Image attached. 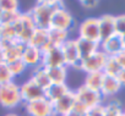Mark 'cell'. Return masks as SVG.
Wrapping results in <instances>:
<instances>
[{
  "label": "cell",
  "instance_id": "1",
  "mask_svg": "<svg viewBox=\"0 0 125 116\" xmlns=\"http://www.w3.org/2000/svg\"><path fill=\"white\" fill-rule=\"evenodd\" d=\"M62 4L60 1L55 0H44V1L37 3L30 12L34 25L37 28H43V29H49L50 27V21L53 17V14L61 8Z\"/></svg>",
  "mask_w": 125,
  "mask_h": 116
},
{
  "label": "cell",
  "instance_id": "2",
  "mask_svg": "<svg viewBox=\"0 0 125 116\" xmlns=\"http://www.w3.org/2000/svg\"><path fill=\"white\" fill-rule=\"evenodd\" d=\"M16 36H17V40H20L23 44H28L33 32L36 31V25L30 15V12H20L19 17L16 18V21L12 23Z\"/></svg>",
  "mask_w": 125,
  "mask_h": 116
},
{
  "label": "cell",
  "instance_id": "3",
  "mask_svg": "<svg viewBox=\"0 0 125 116\" xmlns=\"http://www.w3.org/2000/svg\"><path fill=\"white\" fill-rule=\"evenodd\" d=\"M21 103L22 99L20 94V86H17L14 81L4 86H0V105L1 106L6 109H12Z\"/></svg>",
  "mask_w": 125,
  "mask_h": 116
},
{
  "label": "cell",
  "instance_id": "4",
  "mask_svg": "<svg viewBox=\"0 0 125 116\" xmlns=\"http://www.w3.org/2000/svg\"><path fill=\"white\" fill-rule=\"evenodd\" d=\"M75 95H76V101L77 104L82 105L85 109H91V107H94L97 105H101L102 104V94L101 92H97V90H93L86 86H80L79 89L75 92Z\"/></svg>",
  "mask_w": 125,
  "mask_h": 116
},
{
  "label": "cell",
  "instance_id": "5",
  "mask_svg": "<svg viewBox=\"0 0 125 116\" xmlns=\"http://www.w3.org/2000/svg\"><path fill=\"white\" fill-rule=\"evenodd\" d=\"M73 25H74V17H73V15L69 12V10H66L64 6H61V8H59L53 14L49 29H56V31L69 32L71 29Z\"/></svg>",
  "mask_w": 125,
  "mask_h": 116
},
{
  "label": "cell",
  "instance_id": "6",
  "mask_svg": "<svg viewBox=\"0 0 125 116\" xmlns=\"http://www.w3.org/2000/svg\"><path fill=\"white\" fill-rule=\"evenodd\" d=\"M42 67L52 69L59 66H66L64 55L61 51V46H50L42 53Z\"/></svg>",
  "mask_w": 125,
  "mask_h": 116
},
{
  "label": "cell",
  "instance_id": "7",
  "mask_svg": "<svg viewBox=\"0 0 125 116\" xmlns=\"http://www.w3.org/2000/svg\"><path fill=\"white\" fill-rule=\"evenodd\" d=\"M79 38H83V39L101 43L98 18L88 17L85 21H82L79 26Z\"/></svg>",
  "mask_w": 125,
  "mask_h": 116
},
{
  "label": "cell",
  "instance_id": "8",
  "mask_svg": "<svg viewBox=\"0 0 125 116\" xmlns=\"http://www.w3.org/2000/svg\"><path fill=\"white\" fill-rule=\"evenodd\" d=\"M107 59H108V56L99 49L97 53H94L90 57L82 60V71L86 75L92 73V72H103Z\"/></svg>",
  "mask_w": 125,
  "mask_h": 116
},
{
  "label": "cell",
  "instance_id": "9",
  "mask_svg": "<svg viewBox=\"0 0 125 116\" xmlns=\"http://www.w3.org/2000/svg\"><path fill=\"white\" fill-rule=\"evenodd\" d=\"M20 94L23 103H31L44 98V89L38 87L33 81L27 80L20 86Z\"/></svg>",
  "mask_w": 125,
  "mask_h": 116
},
{
  "label": "cell",
  "instance_id": "10",
  "mask_svg": "<svg viewBox=\"0 0 125 116\" xmlns=\"http://www.w3.org/2000/svg\"><path fill=\"white\" fill-rule=\"evenodd\" d=\"M75 105H76V95L75 92L70 89L62 98L53 103L54 116H65L74 109Z\"/></svg>",
  "mask_w": 125,
  "mask_h": 116
},
{
  "label": "cell",
  "instance_id": "11",
  "mask_svg": "<svg viewBox=\"0 0 125 116\" xmlns=\"http://www.w3.org/2000/svg\"><path fill=\"white\" fill-rule=\"evenodd\" d=\"M26 111L30 116H54L53 104L45 98L27 103Z\"/></svg>",
  "mask_w": 125,
  "mask_h": 116
},
{
  "label": "cell",
  "instance_id": "12",
  "mask_svg": "<svg viewBox=\"0 0 125 116\" xmlns=\"http://www.w3.org/2000/svg\"><path fill=\"white\" fill-rule=\"evenodd\" d=\"M0 46L4 53L5 62H9L16 59H21L25 44L20 40H0Z\"/></svg>",
  "mask_w": 125,
  "mask_h": 116
},
{
  "label": "cell",
  "instance_id": "13",
  "mask_svg": "<svg viewBox=\"0 0 125 116\" xmlns=\"http://www.w3.org/2000/svg\"><path fill=\"white\" fill-rule=\"evenodd\" d=\"M22 61L26 64L27 67H39L42 64V51L30 44H25L22 55H21Z\"/></svg>",
  "mask_w": 125,
  "mask_h": 116
},
{
  "label": "cell",
  "instance_id": "14",
  "mask_svg": "<svg viewBox=\"0 0 125 116\" xmlns=\"http://www.w3.org/2000/svg\"><path fill=\"white\" fill-rule=\"evenodd\" d=\"M61 51H62V55H64L65 65L68 67H71L76 61L81 59L79 54V49H77V44H76V39H68L61 45Z\"/></svg>",
  "mask_w": 125,
  "mask_h": 116
},
{
  "label": "cell",
  "instance_id": "15",
  "mask_svg": "<svg viewBox=\"0 0 125 116\" xmlns=\"http://www.w3.org/2000/svg\"><path fill=\"white\" fill-rule=\"evenodd\" d=\"M98 26H99V36L101 42L113 37L115 34V16L113 15H102L98 17Z\"/></svg>",
  "mask_w": 125,
  "mask_h": 116
},
{
  "label": "cell",
  "instance_id": "16",
  "mask_svg": "<svg viewBox=\"0 0 125 116\" xmlns=\"http://www.w3.org/2000/svg\"><path fill=\"white\" fill-rule=\"evenodd\" d=\"M99 45H101V50L107 56H116V55H119L124 50L121 37L120 36H116V34H114L113 37H110V38L101 42Z\"/></svg>",
  "mask_w": 125,
  "mask_h": 116
},
{
  "label": "cell",
  "instance_id": "17",
  "mask_svg": "<svg viewBox=\"0 0 125 116\" xmlns=\"http://www.w3.org/2000/svg\"><path fill=\"white\" fill-rule=\"evenodd\" d=\"M28 44L39 49L42 53L44 50H47L48 48H50V45H49V29L36 28V31L33 32Z\"/></svg>",
  "mask_w": 125,
  "mask_h": 116
},
{
  "label": "cell",
  "instance_id": "18",
  "mask_svg": "<svg viewBox=\"0 0 125 116\" xmlns=\"http://www.w3.org/2000/svg\"><path fill=\"white\" fill-rule=\"evenodd\" d=\"M76 44H77L80 57L82 60L90 57L91 55H93L101 49V45L98 42H92V40L83 39V38H76Z\"/></svg>",
  "mask_w": 125,
  "mask_h": 116
},
{
  "label": "cell",
  "instance_id": "19",
  "mask_svg": "<svg viewBox=\"0 0 125 116\" xmlns=\"http://www.w3.org/2000/svg\"><path fill=\"white\" fill-rule=\"evenodd\" d=\"M69 90H70V89H69V86H68L66 83H64V84H55V83H52V84L44 90V98L53 104V103H55L56 100H59L60 98H62Z\"/></svg>",
  "mask_w": 125,
  "mask_h": 116
},
{
  "label": "cell",
  "instance_id": "20",
  "mask_svg": "<svg viewBox=\"0 0 125 116\" xmlns=\"http://www.w3.org/2000/svg\"><path fill=\"white\" fill-rule=\"evenodd\" d=\"M120 89H121V84H120L118 77H113V76H107V75H104L103 84H102V88H101V94H102V97H113V95H115Z\"/></svg>",
  "mask_w": 125,
  "mask_h": 116
},
{
  "label": "cell",
  "instance_id": "21",
  "mask_svg": "<svg viewBox=\"0 0 125 116\" xmlns=\"http://www.w3.org/2000/svg\"><path fill=\"white\" fill-rule=\"evenodd\" d=\"M48 77L52 83L55 84H64L68 80V66H59V67H52L45 69Z\"/></svg>",
  "mask_w": 125,
  "mask_h": 116
},
{
  "label": "cell",
  "instance_id": "22",
  "mask_svg": "<svg viewBox=\"0 0 125 116\" xmlns=\"http://www.w3.org/2000/svg\"><path fill=\"white\" fill-rule=\"evenodd\" d=\"M30 80L33 81L38 87H41V88L44 89V90L52 84V82H50V80H49V77H48L47 70H45L44 67H42V66L34 69V71L32 72V76H31Z\"/></svg>",
  "mask_w": 125,
  "mask_h": 116
},
{
  "label": "cell",
  "instance_id": "23",
  "mask_svg": "<svg viewBox=\"0 0 125 116\" xmlns=\"http://www.w3.org/2000/svg\"><path fill=\"white\" fill-rule=\"evenodd\" d=\"M103 80H104V72H92V73H87L85 77V83L83 86L101 92L102 84H103Z\"/></svg>",
  "mask_w": 125,
  "mask_h": 116
},
{
  "label": "cell",
  "instance_id": "24",
  "mask_svg": "<svg viewBox=\"0 0 125 116\" xmlns=\"http://www.w3.org/2000/svg\"><path fill=\"white\" fill-rule=\"evenodd\" d=\"M69 39V32L49 29V45L50 46H61Z\"/></svg>",
  "mask_w": 125,
  "mask_h": 116
},
{
  "label": "cell",
  "instance_id": "25",
  "mask_svg": "<svg viewBox=\"0 0 125 116\" xmlns=\"http://www.w3.org/2000/svg\"><path fill=\"white\" fill-rule=\"evenodd\" d=\"M121 66L119 65L118 60L115 56H108L107 59V62H105V66L103 69V72L104 75L107 76H113V77H118V75L121 72Z\"/></svg>",
  "mask_w": 125,
  "mask_h": 116
},
{
  "label": "cell",
  "instance_id": "26",
  "mask_svg": "<svg viewBox=\"0 0 125 116\" xmlns=\"http://www.w3.org/2000/svg\"><path fill=\"white\" fill-rule=\"evenodd\" d=\"M6 64H8V67H9V70H10V72H11V75H12L14 78L17 77V76H20V75H22L26 71V69H27V66L22 61V59H16V60L9 61Z\"/></svg>",
  "mask_w": 125,
  "mask_h": 116
},
{
  "label": "cell",
  "instance_id": "27",
  "mask_svg": "<svg viewBox=\"0 0 125 116\" xmlns=\"http://www.w3.org/2000/svg\"><path fill=\"white\" fill-rule=\"evenodd\" d=\"M123 106L119 101H109L104 105V116H121Z\"/></svg>",
  "mask_w": 125,
  "mask_h": 116
},
{
  "label": "cell",
  "instance_id": "28",
  "mask_svg": "<svg viewBox=\"0 0 125 116\" xmlns=\"http://www.w3.org/2000/svg\"><path fill=\"white\" fill-rule=\"evenodd\" d=\"M0 40H17V36L12 25L0 26Z\"/></svg>",
  "mask_w": 125,
  "mask_h": 116
},
{
  "label": "cell",
  "instance_id": "29",
  "mask_svg": "<svg viewBox=\"0 0 125 116\" xmlns=\"http://www.w3.org/2000/svg\"><path fill=\"white\" fill-rule=\"evenodd\" d=\"M19 1L16 0H0V11L5 12H20Z\"/></svg>",
  "mask_w": 125,
  "mask_h": 116
},
{
  "label": "cell",
  "instance_id": "30",
  "mask_svg": "<svg viewBox=\"0 0 125 116\" xmlns=\"http://www.w3.org/2000/svg\"><path fill=\"white\" fill-rule=\"evenodd\" d=\"M14 81V77L8 67L6 62H1L0 64V86H4L6 83H10Z\"/></svg>",
  "mask_w": 125,
  "mask_h": 116
},
{
  "label": "cell",
  "instance_id": "31",
  "mask_svg": "<svg viewBox=\"0 0 125 116\" xmlns=\"http://www.w3.org/2000/svg\"><path fill=\"white\" fill-rule=\"evenodd\" d=\"M20 12H5V11H0V26H5V25H12L16 18L19 17Z\"/></svg>",
  "mask_w": 125,
  "mask_h": 116
},
{
  "label": "cell",
  "instance_id": "32",
  "mask_svg": "<svg viewBox=\"0 0 125 116\" xmlns=\"http://www.w3.org/2000/svg\"><path fill=\"white\" fill-rule=\"evenodd\" d=\"M115 34L116 36H125V15L115 16Z\"/></svg>",
  "mask_w": 125,
  "mask_h": 116
},
{
  "label": "cell",
  "instance_id": "33",
  "mask_svg": "<svg viewBox=\"0 0 125 116\" xmlns=\"http://www.w3.org/2000/svg\"><path fill=\"white\" fill-rule=\"evenodd\" d=\"M86 112H87V109H85L82 105L77 104V101H76V105L74 106V109L65 116H86Z\"/></svg>",
  "mask_w": 125,
  "mask_h": 116
},
{
  "label": "cell",
  "instance_id": "34",
  "mask_svg": "<svg viewBox=\"0 0 125 116\" xmlns=\"http://www.w3.org/2000/svg\"><path fill=\"white\" fill-rule=\"evenodd\" d=\"M86 116H104V105H97L94 107H91L87 110Z\"/></svg>",
  "mask_w": 125,
  "mask_h": 116
},
{
  "label": "cell",
  "instance_id": "35",
  "mask_svg": "<svg viewBox=\"0 0 125 116\" xmlns=\"http://www.w3.org/2000/svg\"><path fill=\"white\" fill-rule=\"evenodd\" d=\"M80 4L85 9H94L99 5V1H97V0H81Z\"/></svg>",
  "mask_w": 125,
  "mask_h": 116
},
{
  "label": "cell",
  "instance_id": "36",
  "mask_svg": "<svg viewBox=\"0 0 125 116\" xmlns=\"http://www.w3.org/2000/svg\"><path fill=\"white\" fill-rule=\"evenodd\" d=\"M115 57H116V60H118L119 65L121 66V69L125 70V50H123V51H121L119 55H116Z\"/></svg>",
  "mask_w": 125,
  "mask_h": 116
},
{
  "label": "cell",
  "instance_id": "37",
  "mask_svg": "<svg viewBox=\"0 0 125 116\" xmlns=\"http://www.w3.org/2000/svg\"><path fill=\"white\" fill-rule=\"evenodd\" d=\"M118 80H119L121 87H125V70H121V72L118 75Z\"/></svg>",
  "mask_w": 125,
  "mask_h": 116
},
{
  "label": "cell",
  "instance_id": "38",
  "mask_svg": "<svg viewBox=\"0 0 125 116\" xmlns=\"http://www.w3.org/2000/svg\"><path fill=\"white\" fill-rule=\"evenodd\" d=\"M1 62H5V59H4V53H3V49L0 46V64Z\"/></svg>",
  "mask_w": 125,
  "mask_h": 116
},
{
  "label": "cell",
  "instance_id": "39",
  "mask_svg": "<svg viewBox=\"0 0 125 116\" xmlns=\"http://www.w3.org/2000/svg\"><path fill=\"white\" fill-rule=\"evenodd\" d=\"M4 116H20V115H17V114H12V112H10V114H6V115H4Z\"/></svg>",
  "mask_w": 125,
  "mask_h": 116
},
{
  "label": "cell",
  "instance_id": "40",
  "mask_svg": "<svg viewBox=\"0 0 125 116\" xmlns=\"http://www.w3.org/2000/svg\"><path fill=\"white\" fill-rule=\"evenodd\" d=\"M121 40H123V45H124V50H125V36L121 37Z\"/></svg>",
  "mask_w": 125,
  "mask_h": 116
},
{
  "label": "cell",
  "instance_id": "41",
  "mask_svg": "<svg viewBox=\"0 0 125 116\" xmlns=\"http://www.w3.org/2000/svg\"><path fill=\"white\" fill-rule=\"evenodd\" d=\"M123 115H124V116H125V107H124V109H123Z\"/></svg>",
  "mask_w": 125,
  "mask_h": 116
},
{
  "label": "cell",
  "instance_id": "42",
  "mask_svg": "<svg viewBox=\"0 0 125 116\" xmlns=\"http://www.w3.org/2000/svg\"><path fill=\"white\" fill-rule=\"evenodd\" d=\"M121 116H124V115H121Z\"/></svg>",
  "mask_w": 125,
  "mask_h": 116
}]
</instances>
